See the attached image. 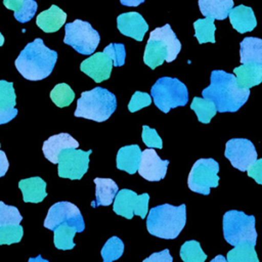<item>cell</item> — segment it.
<instances>
[{
    "mask_svg": "<svg viewBox=\"0 0 262 262\" xmlns=\"http://www.w3.org/2000/svg\"><path fill=\"white\" fill-rule=\"evenodd\" d=\"M218 172L219 165L215 160L211 158L198 160L188 174L187 185L189 189L198 193L209 194L211 187L218 186Z\"/></svg>",
    "mask_w": 262,
    "mask_h": 262,
    "instance_id": "9c48e42d",
    "label": "cell"
},
{
    "mask_svg": "<svg viewBox=\"0 0 262 262\" xmlns=\"http://www.w3.org/2000/svg\"><path fill=\"white\" fill-rule=\"evenodd\" d=\"M255 243L243 242L234 246V248L227 253L228 262H259L257 253L255 251Z\"/></svg>",
    "mask_w": 262,
    "mask_h": 262,
    "instance_id": "f1b7e54d",
    "label": "cell"
},
{
    "mask_svg": "<svg viewBox=\"0 0 262 262\" xmlns=\"http://www.w3.org/2000/svg\"><path fill=\"white\" fill-rule=\"evenodd\" d=\"M173 258L170 255V252L168 249H165L161 252L154 253L149 257L143 260V262H172Z\"/></svg>",
    "mask_w": 262,
    "mask_h": 262,
    "instance_id": "60d3db41",
    "label": "cell"
},
{
    "mask_svg": "<svg viewBox=\"0 0 262 262\" xmlns=\"http://www.w3.org/2000/svg\"><path fill=\"white\" fill-rule=\"evenodd\" d=\"M53 232V243L56 249L72 250L75 247L74 236L77 232H80V229L69 222H63L59 224Z\"/></svg>",
    "mask_w": 262,
    "mask_h": 262,
    "instance_id": "83f0119b",
    "label": "cell"
},
{
    "mask_svg": "<svg viewBox=\"0 0 262 262\" xmlns=\"http://www.w3.org/2000/svg\"><path fill=\"white\" fill-rule=\"evenodd\" d=\"M120 2L125 6H138L143 3L144 0H120Z\"/></svg>",
    "mask_w": 262,
    "mask_h": 262,
    "instance_id": "7bdbcfd3",
    "label": "cell"
},
{
    "mask_svg": "<svg viewBox=\"0 0 262 262\" xmlns=\"http://www.w3.org/2000/svg\"><path fill=\"white\" fill-rule=\"evenodd\" d=\"M4 44V37L3 35L0 33V46H2Z\"/></svg>",
    "mask_w": 262,
    "mask_h": 262,
    "instance_id": "ee69618b",
    "label": "cell"
},
{
    "mask_svg": "<svg viewBox=\"0 0 262 262\" xmlns=\"http://www.w3.org/2000/svg\"><path fill=\"white\" fill-rule=\"evenodd\" d=\"M3 4L7 9L14 11V17L19 23L31 20L38 8L35 0H3Z\"/></svg>",
    "mask_w": 262,
    "mask_h": 262,
    "instance_id": "4316f807",
    "label": "cell"
},
{
    "mask_svg": "<svg viewBox=\"0 0 262 262\" xmlns=\"http://www.w3.org/2000/svg\"><path fill=\"white\" fill-rule=\"evenodd\" d=\"M16 95L13 83L0 80V125L6 124L14 119L17 115Z\"/></svg>",
    "mask_w": 262,
    "mask_h": 262,
    "instance_id": "ac0fdd59",
    "label": "cell"
},
{
    "mask_svg": "<svg viewBox=\"0 0 262 262\" xmlns=\"http://www.w3.org/2000/svg\"><path fill=\"white\" fill-rule=\"evenodd\" d=\"M181 50V43L177 39L169 24L156 28L150 32L145 45L143 61L151 70L163 64L164 61H173Z\"/></svg>",
    "mask_w": 262,
    "mask_h": 262,
    "instance_id": "277c9868",
    "label": "cell"
},
{
    "mask_svg": "<svg viewBox=\"0 0 262 262\" xmlns=\"http://www.w3.org/2000/svg\"><path fill=\"white\" fill-rule=\"evenodd\" d=\"M50 98L56 106L66 107L74 101L75 93L68 84L59 83L51 90Z\"/></svg>",
    "mask_w": 262,
    "mask_h": 262,
    "instance_id": "d6a6232c",
    "label": "cell"
},
{
    "mask_svg": "<svg viewBox=\"0 0 262 262\" xmlns=\"http://www.w3.org/2000/svg\"><path fill=\"white\" fill-rule=\"evenodd\" d=\"M236 77V83L241 88L257 86L262 83V66L255 62H246L233 69Z\"/></svg>",
    "mask_w": 262,
    "mask_h": 262,
    "instance_id": "603a6c76",
    "label": "cell"
},
{
    "mask_svg": "<svg viewBox=\"0 0 262 262\" xmlns=\"http://www.w3.org/2000/svg\"><path fill=\"white\" fill-rule=\"evenodd\" d=\"M24 228L20 224H8L0 226V245H11L20 242Z\"/></svg>",
    "mask_w": 262,
    "mask_h": 262,
    "instance_id": "e575fe53",
    "label": "cell"
},
{
    "mask_svg": "<svg viewBox=\"0 0 262 262\" xmlns=\"http://www.w3.org/2000/svg\"><path fill=\"white\" fill-rule=\"evenodd\" d=\"M18 188L23 192V200L26 203H40L46 196V182L41 177H30L18 182Z\"/></svg>",
    "mask_w": 262,
    "mask_h": 262,
    "instance_id": "7402d4cb",
    "label": "cell"
},
{
    "mask_svg": "<svg viewBox=\"0 0 262 262\" xmlns=\"http://www.w3.org/2000/svg\"><path fill=\"white\" fill-rule=\"evenodd\" d=\"M223 235L231 246L247 241L256 244L255 217L237 210L227 211L223 216Z\"/></svg>",
    "mask_w": 262,
    "mask_h": 262,
    "instance_id": "52a82bcc",
    "label": "cell"
},
{
    "mask_svg": "<svg viewBox=\"0 0 262 262\" xmlns=\"http://www.w3.org/2000/svg\"><path fill=\"white\" fill-rule=\"evenodd\" d=\"M190 108L192 111H194L198 120L201 123L204 124H209L211 119L216 115L217 113V108L215 103L207 98H201V97H193L191 104H190Z\"/></svg>",
    "mask_w": 262,
    "mask_h": 262,
    "instance_id": "f546056e",
    "label": "cell"
},
{
    "mask_svg": "<svg viewBox=\"0 0 262 262\" xmlns=\"http://www.w3.org/2000/svg\"><path fill=\"white\" fill-rule=\"evenodd\" d=\"M8 167H9V164H8L7 157H6L5 152L0 149V177L4 176L6 174Z\"/></svg>",
    "mask_w": 262,
    "mask_h": 262,
    "instance_id": "b9f144b4",
    "label": "cell"
},
{
    "mask_svg": "<svg viewBox=\"0 0 262 262\" xmlns=\"http://www.w3.org/2000/svg\"><path fill=\"white\" fill-rule=\"evenodd\" d=\"M148 193L137 194L131 189H121L114 199L113 210L116 214L127 219H132L134 215L144 219L148 211Z\"/></svg>",
    "mask_w": 262,
    "mask_h": 262,
    "instance_id": "8fae6325",
    "label": "cell"
},
{
    "mask_svg": "<svg viewBox=\"0 0 262 262\" xmlns=\"http://www.w3.org/2000/svg\"><path fill=\"white\" fill-rule=\"evenodd\" d=\"M141 138L143 143L149 147V148H162L163 147V141L161 137L159 136L156 129L150 128L146 125L142 126V133Z\"/></svg>",
    "mask_w": 262,
    "mask_h": 262,
    "instance_id": "74e56055",
    "label": "cell"
},
{
    "mask_svg": "<svg viewBox=\"0 0 262 262\" xmlns=\"http://www.w3.org/2000/svg\"><path fill=\"white\" fill-rule=\"evenodd\" d=\"M117 28L121 34L140 42L148 30V25L140 13L131 11L117 17Z\"/></svg>",
    "mask_w": 262,
    "mask_h": 262,
    "instance_id": "2e32d148",
    "label": "cell"
},
{
    "mask_svg": "<svg viewBox=\"0 0 262 262\" xmlns=\"http://www.w3.org/2000/svg\"><path fill=\"white\" fill-rule=\"evenodd\" d=\"M57 60V52L45 46L41 38L26 45L16 57L14 64L27 80L39 81L48 77Z\"/></svg>",
    "mask_w": 262,
    "mask_h": 262,
    "instance_id": "7a4b0ae2",
    "label": "cell"
},
{
    "mask_svg": "<svg viewBox=\"0 0 262 262\" xmlns=\"http://www.w3.org/2000/svg\"><path fill=\"white\" fill-rule=\"evenodd\" d=\"M95 183V201L91 202V207L96 208L98 206H110L119 191L117 183L111 178H94Z\"/></svg>",
    "mask_w": 262,
    "mask_h": 262,
    "instance_id": "cb8c5ba5",
    "label": "cell"
},
{
    "mask_svg": "<svg viewBox=\"0 0 262 262\" xmlns=\"http://www.w3.org/2000/svg\"><path fill=\"white\" fill-rule=\"evenodd\" d=\"M69 222L80 229L82 232L85 228L83 216L79 208L70 202H58L52 205L44 220V227L49 230H54L59 224Z\"/></svg>",
    "mask_w": 262,
    "mask_h": 262,
    "instance_id": "7c38bea8",
    "label": "cell"
},
{
    "mask_svg": "<svg viewBox=\"0 0 262 262\" xmlns=\"http://www.w3.org/2000/svg\"><path fill=\"white\" fill-rule=\"evenodd\" d=\"M142 151L137 144H131L121 147L117 152L116 164L119 170L128 174H134L138 171Z\"/></svg>",
    "mask_w": 262,
    "mask_h": 262,
    "instance_id": "d6986e66",
    "label": "cell"
},
{
    "mask_svg": "<svg viewBox=\"0 0 262 262\" xmlns=\"http://www.w3.org/2000/svg\"><path fill=\"white\" fill-rule=\"evenodd\" d=\"M91 149L84 151L79 148H64L58 156V176L71 180H79L87 172Z\"/></svg>",
    "mask_w": 262,
    "mask_h": 262,
    "instance_id": "30bf717a",
    "label": "cell"
},
{
    "mask_svg": "<svg viewBox=\"0 0 262 262\" xmlns=\"http://www.w3.org/2000/svg\"><path fill=\"white\" fill-rule=\"evenodd\" d=\"M248 176L262 185V159H257L247 170Z\"/></svg>",
    "mask_w": 262,
    "mask_h": 262,
    "instance_id": "ab89813d",
    "label": "cell"
},
{
    "mask_svg": "<svg viewBox=\"0 0 262 262\" xmlns=\"http://www.w3.org/2000/svg\"><path fill=\"white\" fill-rule=\"evenodd\" d=\"M186 222V207L163 204L149 210L146 219L147 231L165 239L176 238Z\"/></svg>",
    "mask_w": 262,
    "mask_h": 262,
    "instance_id": "3957f363",
    "label": "cell"
},
{
    "mask_svg": "<svg viewBox=\"0 0 262 262\" xmlns=\"http://www.w3.org/2000/svg\"><path fill=\"white\" fill-rule=\"evenodd\" d=\"M210 82V85L202 91V95L215 103L217 112L234 113L247 102L250 96L248 88L238 87L233 74L221 70L212 71Z\"/></svg>",
    "mask_w": 262,
    "mask_h": 262,
    "instance_id": "6da1fadb",
    "label": "cell"
},
{
    "mask_svg": "<svg viewBox=\"0 0 262 262\" xmlns=\"http://www.w3.org/2000/svg\"><path fill=\"white\" fill-rule=\"evenodd\" d=\"M150 96L156 106L167 114L171 108L183 106L188 101L186 86L177 78L162 77L150 89Z\"/></svg>",
    "mask_w": 262,
    "mask_h": 262,
    "instance_id": "8992f818",
    "label": "cell"
},
{
    "mask_svg": "<svg viewBox=\"0 0 262 262\" xmlns=\"http://www.w3.org/2000/svg\"><path fill=\"white\" fill-rule=\"evenodd\" d=\"M124 252V244L118 236H112L102 247L100 254L104 262H112L119 259Z\"/></svg>",
    "mask_w": 262,
    "mask_h": 262,
    "instance_id": "836d02e7",
    "label": "cell"
},
{
    "mask_svg": "<svg viewBox=\"0 0 262 262\" xmlns=\"http://www.w3.org/2000/svg\"><path fill=\"white\" fill-rule=\"evenodd\" d=\"M64 33L63 42L84 55L92 54L100 41L98 32L89 23L81 19L66 24Z\"/></svg>",
    "mask_w": 262,
    "mask_h": 262,
    "instance_id": "ba28073f",
    "label": "cell"
},
{
    "mask_svg": "<svg viewBox=\"0 0 262 262\" xmlns=\"http://www.w3.org/2000/svg\"><path fill=\"white\" fill-rule=\"evenodd\" d=\"M224 156L239 171H247L257 160V151L253 142L247 138H232L226 142Z\"/></svg>",
    "mask_w": 262,
    "mask_h": 262,
    "instance_id": "4fadbf2b",
    "label": "cell"
},
{
    "mask_svg": "<svg viewBox=\"0 0 262 262\" xmlns=\"http://www.w3.org/2000/svg\"><path fill=\"white\" fill-rule=\"evenodd\" d=\"M116 108L117 99L115 94L105 88L95 87L81 93L74 116L103 122L113 115Z\"/></svg>",
    "mask_w": 262,
    "mask_h": 262,
    "instance_id": "5b68a950",
    "label": "cell"
},
{
    "mask_svg": "<svg viewBox=\"0 0 262 262\" xmlns=\"http://www.w3.org/2000/svg\"><path fill=\"white\" fill-rule=\"evenodd\" d=\"M168 160H162L155 149L146 148L142 151L138 173L147 181H160L167 173Z\"/></svg>",
    "mask_w": 262,
    "mask_h": 262,
    "instance_id": "5bb4252c",
    "label": "cell"
},
{
    "mask_svg": "<svg viewBox=\"0 0 262 262\" xmlns=\"http://www.w3.org/2000/svg\"><path fill=\"white\" fill-rule=\"evenodd\" d=\"M199 7L205 16L225 19L233 7V0H199Z\"/></svg>",
    "mask_w": 262,
    "mask_h": 262,
    "instance_id": "d4e9b609",
    "label": "cell"
},
{
    "mask_svg": "<svg viewBox=\"0 0 262 262\" xmlns=\"http://www.w3.org/2000/svg\"><path fill=\"white\" fill-rule=\"evenodd\" d=\"M114 62L112 58L102 52H96L81 62L80 70L89 76L94 82L100 83L110 78Z\"/></svg>",
    "mask_w": 262,
    "mask_h": 262,
    "instance_id": "9a60e30c",
    "label": "cell"
},
{
    "mask_svg": "<svg viewBox=\"0 0 262 262\" xmlns=\"http://www.w3.org/2000/svg\"><path fill=\"white\" fill-rule=\"evenodd\" d=\"M180 258L184 262H204L207 255L196 241H187L180 248Z\"/></svg>",
    "mask_w": 262,
    "mask_h": 262,
    "instance_id": "1f68e13d",
    "label": "cell"
},
{
    "mask_svg": "<svg viewBox=\"0 0 262 262\" xmlns=\"http://www.w3.org/2000/svg\"><path fill=\"white\" fill-rule=\"evenodd\" d=\"M103 52L106 53L113 60L114 67H122L125 63L126 51L125 46L122 43H111L104 49Z\"/></svg>",
    "mask_w": 262,
    "mask_h": 262,
    "instance_id": "8d00e7d4",
    "label": "cell"
},
{
    "mask_svg": "<svg viewBox=\"0 0 262 262\" xmlns=\"http://www.w3.org/2000/svg\"><path fill=\"white\" fill-rule=\"evenodd\" d=\"M151 103V96L146 92L135 91L129 101L128 110L131 113L137 112L143 107L148 106Z\"/></svg>",
    "mask_w": 262,
    "mask_h": 262,
    "instance_id": "f35d334b",
    "label": "cell"
},
{
    "mask_svg": "<svg viewBox=\"0 0 262 262\" xmlns=\"http://www.w3.org/2000/svg\"><path fill=\"white\" fill-rule=\"evenodd\" d=\"M228 15L231 26L241 34L251 32L257 26V20L254 11L249 6L241 4L236 7H232L229 10Z\"/></svg>",
    "mask_w": 262,
    "mask_h": 262,
    "instance_id": "ffe728a7",
    "label": "cell"
},
{
    "mask_svg": "<svg viewBox=\"0 0 262 262\" xmlns=\"http://www.w3.org/2000/svg\"><path fill=\"white\" fill-rule=\"evenodd\" d=\"M241 62H255L262 66V39L246 37L241 42Z\"/></svg>",
    "mask_w": 262,
    "mask_h": 262,
    "instance_id": "484cf974",
    "label": "cell"
},
{
    "mask_svg": "<svg viewBox=\"0 0 262 262\" xmlns=\"http://www.w3.org/2000/svg\"><path fill=\"white\" fill-rule=\"evenodd\" d=\"M79 142L69 133H59L50 136L44 141L42 150L45 158L52 164L58 163V156L64 148H78Z\"/></svg>",
    "mask_w": 262,
    "mask_h": 262,
    "instance_id": "e0dca14e",
    "label": "cell"
},
{
    "mask_svg": "<svg viewBox=\"0 0 262 262\" xmlns=\"http://www.w3.org/2000/svg\"><path fill=\"white\" fill-rule=\"evenodd\" d=\"M67 19V13L56 5H51L47 10L37 15L36 24L45 33L58 31Z\"/></svg>",
    "mask_w": 262,
    "mask_h": 262,
    "instance_id": "44dd1931",
    "label": "cell"
},
{
    "mask_svg": "<svg viewBox=\"0 0 262 262\" xmlns=\"http://www.w3.org/2000/svg\"><path fill=\"white\" fill-rule=\"evenodd\" d=\"M194 37L198 39L200 44L211 42L215 43V30L214 18L206 16L205 18H200L193 23Z\"/></svg>",
    "mask_w": 262,
    "mask_h": 262,
    "instance_id": "4dcf8cb0",
    "label": "cell"
},
{
    "mask_svg": "<svg viewBox=\"0 0 262 262\" xmlns=\"http://www.w3.org/2000/svg\"><path fill=\"white\" fill-rule=\"evenodd\" d=\"M23 216L16 207L8 206L0 201V226L19 224Z\"/></svg>",
    "mask_w": 262,
    "mask_h": 262,
    "instance_id": "d590c367",
    "label": "cell"
}]
</instances>
